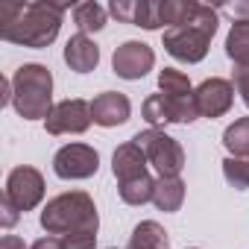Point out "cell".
<instances>
[{
  "mask_svg": "<svg viewBox=\"0 0 249 249\" xmlns=\"http://www.w3.org/2000/svg\"><path fill=\"white\" fill-rule=\"evenodd\" d=\"M223 176H226V182H229L231 188L246 191V188H249V159H234V156H229V159L223 161Z\"/></svg>",
  "mask_w": 249,
  "mask_h": 249,
  "instance_id": "22",
  "label": "cell"
},
{
  "mask_svg": "<svg viewBox=\"0 0 249 249\" xmlns=\"http://www.w3.org/2000/svg\"><path fill=\"white\" fill-rule=\"evenodd\" d=\"M132 114V103L126 94H120V91H103L91 100V117L97 126H123V123L129 120Z\"/></svg>",
  "mask_w": 249,
  "mask_h": 249,
  "instance_id": "12",
  "label": "cell"
},
{
  "mask_svg": "<svg viewBox=\"0 0 249 249\" xmlns=\"http://www.w3.org/2000/svg\"><path fill=\"white\" fill-rule=\"evenodd\" d=\"M12 106L24 120H47L53 111V73L44 65H21L12 76Z\"/></svg>",
  "mask_w": 249,
  "mask_h": 249,
  "instance_id": "4",
  "label": "cell"
},
{
  "mask_svg": "<svg viewBox=\"0 0 249 249\" xmlns=\"http://www.w3.org/2000/svg\"><path fill=\"white\" fill-rule=\"evenodd\" d=\"M108 15H114V18L123 21V24H132L135 3H132V0H111V3H108Z\"/></svg>",
  "mask_w": 249,
  "mask_h": 249,
  "instance_id": "24",
  "label": "cell"
},
{
  "mask_svg": "<svg viewBox=\"0 0 249 249\" xmlns=\"http://www.w3.org/2000/svg\"><path fill=\"white\" fill-rule=\"evenodd\" d=\"M194 100H196L199 117H220L234 103V85L223 76H211L194 88Z\"/></svg>",
  "mask_w": 249,
  "mask_h": 249,
  "instance_id": "11",
  "label": "cell"
},
{
  "mask_svg": "<svg viewBox=\"0 0 249 249\" xmlns=\"http://www.w3.org/2000/svg\"><path fill=\"white\" fill-rule=\"evenodd\" d=\"M167 246H170L167 231H164L156 220H144V223L135 226V231H132L126 249H167Z\"/></svg>",
  "mask_w": 249,
  "mask_h": 249,
  "instance_id": "16",
  "label": "cell"
},
{
  "mask_svg": "<svg viewBox=\"0 0 249 249\" xmlns=\"http://www.w3.org/2000/svg\"><path fill=\"white\" fill-rule=\"evenodd\" d=\"M0 249H27V246H24V240L18 234H6L3 240H0Z\"/></svg>",
  "mask_w": 249,
  "mask_h": 249,
  "instance_id": "30",
  "label": "cell"
},
{
  "mask_svg": "<svg viewBox=\"0 0 249 249\" xmlns=\"http://www.w3.org/2000/svg\"><path fill=\"white\" fill-rule=\"evenodd\" d=\"M132 24L135 27H144V30H161V3H153V0H141L135 3V15H132Z\"/></svg>",
  "mask_w": 249,
  "mask_h": 249,
  "instance_id": "23",
  "label": "cell"
},
{
  "mask_svg": "<svg viewBox=\"0 0 249 249\" xmlns=\"http://www.w3.org/2000/svg\"><path fill=\"white\" fill-rule=\"evenodd\" d=\"M144 120L153 129L164 126V123H194L199 117L196 100L191 97H167V94H150L141 106Z\"/></svg>",
  "mask_w": 249,
  "mask_h": 249,
  "instance_id": "6",
  "label": "cell"
},
{
  "mask_svg": "<svg viewBox=\"0 0 249 249\" xmlns=\"http://www.w3.org/2000/svg\"><path fill=\"white\" fill-rule=\"evenodd\" d=\"M91 103L73 97V100H62L53 106V111L44 120V129L50 135H82L91 126Z\"/></svg>",
  "mask_w": 249,
  "mask_h": 249,
  "instance_id": "8",
  "label": "cell"
},
{
  "mask_svg": "<svg viewBox=\"0 0 249 249\" xmlns=\"http://www.w3.org/2000/svg\"><path fill=\"white\" fill-rule=\"evenodd\" d=\"M226 56L234 62V68H249V24L234 21L226 36Z\"/></svg>",
  "mask_w": 249,
  "mask_h": 249,
  "instance_id": "17",
  "label": "cell"
},
{
  "mask_svg": "<svg viewBox=\"0 0 249 249\" xmlns=\"http://www.w3.org/2000/svg\"><path fill=\"white\" fill-rule=\"evenodd\" d=\"M41 229L65 240V249H94L97 246V205L85 191H68L53 196L41 211Z\"/></svg>",
  "mask_w": 249,
  "mask_h": 249,
  "instance_id": "1",
  "label": "cell"
},
{
  "mask_svg": "<svg viewBox=\"0 0 249 249\" xmlns=\"http://www.w3.org/2000/svg\"><path fill=\"white\" fill-rule=\"evenodd\" d=\"M223 144L234 159H249V117H237L223 132Z\"/></svg>",
  "mask_w": 249,
  "mask_h": 249,
  "instance_id": "18",
  "label": "cell"
},
{
  "mask_svg": "<svg viewBox=\"0 0 249 249\" xmlns=\"http://www.w3.org/2000/svg\"><path fill=\"white\" fill-rule=\"evenodd\" d=\"M182 202H185V182L179 176H159L156 191H153V205L170 214V211H179Z\"/></svg>",
  "mask_w": 249,
  "mask_h": 249,
  "instance_id": "15",
  "label": "cell"
},
{
  "mask_svg": "<svg viewBox=\"0 0 249 249\" xmlns=\"http://www.w3.org/2000/svg\"><path fill=\"white\" fill-rule=\"evenodd\" d=\"M3 196L21 211V214H27V211H33L41 199H44V176L36 170V167H15L12 173H9V179H6V191H3Z\"/></svg>",
  "mask_w": 249,
  "mask_h": 249,
  "instance_id": "7",
  "label": "cell"
},
{
  "mask_svg": "<svg viewBox=\"0 0 249 249\" xmlns=\"http://www.w3.org/2000/svg\"><path fill=\"white\" fill-rule=\"evenodd\" d=\"M0 208H3V214H0V223H3V229H12L15 223H18V217H21V211L3 196V205H0Z\"/></svg>",
  "mask_w": 249,
  "mask_h": 249,
  "instance_id": "26",
  "label": "cell"
},
{
  "mask_svg": "<svg viewBox=\"0 0 249 249\" xmlns=\"http://www.w3.org/2000/svg\"><path fill=\"white\" fill-rule=\"evenodd\" d=\"M65 62H68V68L76 71V73H91V71L100 65V47H97L88 36L76 33V36H71L68 44H65Z\"/></svg>",
  "mask_w": 249,
  "mask_h": 249,
  "instance_id": "14",
  "label": "cell"
},
{
  "mask_svg": "<svg viewBox=\"0 0 249 249\" xmlns=\"http://www.w3.org/2000/svg\"><path fill=\"white\" fill-rule=\"evenodd\" d=\"M30 249H65V240H62V237H56V234H47V237L36 240Z\"/></svg>",
  "mask_w": 249,
  "mask_h": 249,
  "instance_id": "27",
  "label": "cell"
},
{
  "mask_svg": "<svg viewBox=\"0 0 249 249\" xmlns=\"http://www.w3.org/2000/svg\"><path fill=\"white\" fill-rule=\"evenodd\" d=\"M147 153L135 144V141H126V144H120L111 156V173L117 176V182H132L138 176H147Z\"/></svg>",
  "mask_w": 249,
  "mask_h": 249,
  "instance_id": "13",
  "label": "cell"
},
{
  "mask_svg": "<svg viewBox=\"0 0 249 249\" xmlns=\"http://www.w3.org/2000/svg\"><path fill=\"white\" fill-rule=\"evenodd\" d=\"M100 167V156L88 144H68L53 156V173L59 179H91Z\"/></svg>",
  "mask_w": 249,
  "mask_h": 249,
  "instance_id": "9",
  "label": "cell"
},
{
  "mask_svg": "<svg viewBox=\"0 0 249 249\" xmlns=\"http://www.w3.org/2000/svg\"><path fill=\"white\" fill-rule=\"evenodd\" d=\"M229 12L234 15V21H243V24H249V0H237L234 6H229Z\"/></svg>",
  "mask_w": 249,
  "mask_h": 249,
  "instance_id": "28",
  "label": "cell"
},
{
  "mask_svg": "<svg viewBox=\"0 0 249 249\" xmlns=\"http://www.w3.org/2000/svg\"><path fill=\"white\" fill-rule=\"evenodd\" d=\"M6 103H12V79H0V106H6Z\"/></svg>",
  "mask_w": 249,
  "mask_h": 249,
  "instance_id": "29",
  "label": "cell"
},
{
  "mask_svg": "<svg viewBox=\"0 0 249 249\" xmlns=\"http://www.w3.org/2000/svg\"><path fill=\"white\" fill-rule=\"evenodd\" d=\"M120 199L126 205H144V202H153V191H156V179L147 173V176H138L132 182H123L120 188Z\"/></svg>",
  "mask_w": 249,
  "mask_h": 249,
  "instance_id": "20",
  "label": "cell"
},
{
  "mask_svg": "<svg viewBox=\"0 0 249 249\" xmlns=\"http://www.w3.org/2000/svg\"><path fill=\"white\" fill-rule=\"evenodd\" d=\"M159 91L167 94V97H191L194 94L191 79L182 71H176V68H164L159 73Z\"/></svg>",
  "mask_w": 249,
  "mask_h": 249,
  "instance_id": "21",
  "label": "cell"
},
{
  "mask_svg": "<svg viewBox=\"0 0 249 249\" xmlns=\"http://www.w3.org/2000/svg\"><path fill=\"white\" fill-rule=\"evenodd\" d=\"M214 33H217V9L191 0V12H188L185 24L164 30V38L161 41H164V50L173 59L188 62V65H196V62L205 59Z\"/></svg>",
  "mask_w": 249,
  "mask_h": 249,
  "instance_id": "3",
  "label": "cell"
},
{
  "mask_svg": "<svg viewBox=\"0 0 249 249\" xmlns=\"http://www.w3.org/2000/svg\"><path fill=\"white\" fill-rule=\"evenodd\" d=\"M68 6L62 3H3L0 6V38L21 47H47L56 41L62 15Z\"/></svg>",
  "mask_w": 249,
  "mask_h": 249,
  "instance_id": "2",
  "label": "cell"
},
{
  "mask_svg": "<svg viewBox=\"0 0 249 249\" xmlns=\"http://www.w3.org/2000/svg\"><path fill=\"white\" fill-rule=\"evenodd\" d=\"M234 88L249 108V68H234Z\"/></svg>",
  "mask_w": 249,
  "mask_h": 249,
  "instance_id": "25",
  "label": "cell"
},
{
  "mask_svg": "<svg viewBox=\"0 0 249 249\" xmlns=\"http://www.w3.org/2000/svg\"><path fill=\"white\" fill-rule=\"evenodd\" d=\"M144 153H147V161L159 170V176H179L182 167H185V153L179 147L176 138H170L164 129H144L132 138Z\"/></svg>",
  "mask_w": 249,
  "mask_h": 249,
  "instance_id": "5",
  "label": "cell"
},
{
  "mask_svg": "<svg viewBox=\"0 0 249 249\" xmlns=\"http://www.w3.org/2000/svg\"><path fill=\"white\" fill-rule=\"evenodd\" d=\"M153 65H156V53L144 41H123L111 56V68L120 79H144L153 71Z\"/></svg>",
  "mask_w": 249,
  "mask_h": 249,
  "instance_id": "10",
  "label": "cell"
},
{
  "mask_svg": "<svg viewBox=\"0 0 249 249\" xmlns=\"http://www.w3.org/2000/svg\"><path fill=\"white\" fill-rule=\"evenodd\" d=\"M73 24L79 27L82 36L88 33H100L106 27V9L100 3H94V0H88V3H79L73 9Z\"/></svg>",
  "mask_w": 249,
  "mask_h": 249,
  "instance_id": "19",
  "label": "cell"
}]
</instances>
